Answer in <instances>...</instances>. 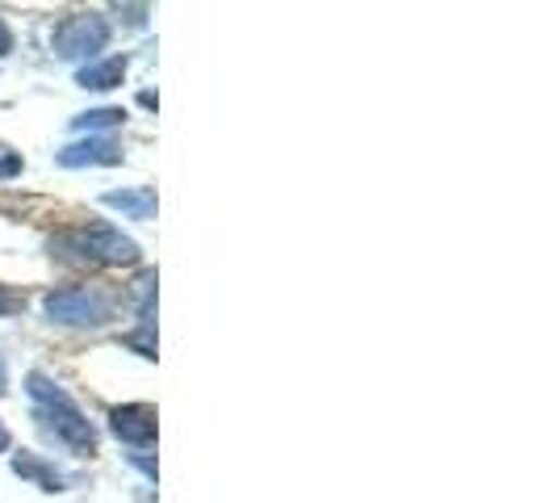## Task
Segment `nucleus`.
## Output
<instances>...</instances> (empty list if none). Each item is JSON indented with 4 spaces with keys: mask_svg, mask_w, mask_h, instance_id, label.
Instances as JSON below:
<instances>
[{
    "mask_svg": "<svg viewBox=\"0 0 557 503\" xmlns=\"http://www.w3.org/2000/svg\"><path fill=\"white\" fill-rule=\"evenodd\" d=\"M29 394L42 403L38 416H42V424L55 432L63 445L76 449L81 457H92V453H97V432H92V424L81 416V407L59 391L47 373H29Z\"/></svg>",
    "mask_w": 557,
    "mask_h": 503,
    "instance_id": "nucleus-1",
    "label": "nucleus"
},
{
    "mask_svg": "<svg viewBox=\"0 0 557 503\" xmlns=\"http://www.w3.org/2000/svg\"><path fill=\"white\" fill-rule=\"evenodd\" d=\"M47 319L51 323H67V328H101L113 319V298L106 285H67V290H55L47 294Z\"/></svg>",
    "mask_w": 557,
    "mask_h": 503,
    "instance_id": "nucleus-2",
    "label": "nucleus"
},
{
    "mask_svg": "<svg viewBox=\"0 0 557 503\" xmlns=\"http://www.w3.org/2000/svg\"><path fill=\"white\" fill-rule=\"evenodd\" d=\"M55 248L81 252V260L88 265H135L139 260V244L110 223H88L81 231H67L55 240Z\"/></svg>",
    "mask_w": 557,
    "mask_h": 503,
    "instance_id": "nucleus-3",
    "label": "nucleus"
},
{
    "mask_svg": "<svg viewBox=\"0 0 557 503\" xmlns=\"http://www.w3.org/2000/svg\"><path fill=\"white\" fill-rule=\"evenodd\" d=\"M110 38V26L97 13H76L55 29V56L59 59H92Z\"/></svg>",
    "mask_w": 557,
    "mask_h": 503,
    "instance_id": "nucleus-4",
    "label": "nucleus"
},
{
    "mask_svg": "<svg viewBox=\"0 0 557 503\" xmlns=\"http://www.w3.org/2000/svg\"><path fill=\"white\" fill-rule=\"evenodd\" d=\"M110 428H113V437H117V441L147 449L151 441H156V407H151V403H126V407H113Z\"/></svg>",
    "mask_w": 557,
    "mask_h": 503,
    "instance_id": "nucleus-5",
    "label": "nucleus"
},
{
    "mask_svg": "<svg viewBox=\"0 0 557 503\" xmlns=\"http://www.w3.org/2000/svg\"><path fill=\"white\" fill-rule=\"evenodd\" d=\"M59 164L63 168H84V164H122V147L110 139H84L72 143L59 151Z\"/></svg>",
    "mask_w": 557,
    "mask_h": 503,
    "instance_id": "nucleus-6",
    "label": "nucleus"
},
{
    "mask_svg": "<svg viewBox=\"0 0 557 503\" xmlns=\"http://www.w3.org/2000/svg\"><path fill=\"white\" fill-rule=\"evenodd\" d=\"M126 76V59L113 56V59H101V63H88L76 72V84L81 88H92V93H106V88H117Z\"/></svg>",
    "mask_w": 557,
    "mask_h": 503,
    "instance_id": "nucleus-7",
    "label": "nucleus"
},
{
    "mask_svg": "<svg viewBox=\"0 0 557 503\" xmlns=\"http://www.w3.org/2000/svg\"><path fill=\"white\" fill-rule=\"evenodd\" d=\"M106 206L131 214V219H151L156 214V189H147V185H139V189H113V194H106Z\"/></svg>",
    "mask_w": 557,
    "mask_h": 503,
    "instance_id": "nucleus-8",
    "label": "nucleus"
},
{
    "mask_svg": "<svg viewBox=\"0 0 557 503\" xmlns=\"http://www.w3.org/2000/svg\"><path fill=\"white\" fill-rule=\"evenodd\" d=\"M13 470H17L22 478H34L42 491H63V478H59V470H51L47 462H38L34 453H17V457H13Z\"/></svg>",
    "mask_w": 557,
    "mask_h": 503,
    "instance_id": "nucleus-9",
    "label": "nucleus"
},
{
    "mask_svg": "<svg viewBox=\"0 0 557 503\" xmlns=\"http://www.w3.org/2000/svg\"><path fill=\"white\" fill-rule=\"evenodd\" d=\"M131 294H135L139 315L147 319V328H151V315H156V269L139 273V278H135V285H131Z\"/></svg>",
    "mask_w": 557,
    "mask_h": 503,
    "instance_id": "nucleus-10",
    "label": "nucleus"
},
{
    "mask_svg": "<svg viewBox=\"0 0 557 503\" xmlns=\"http://www.w3.org/2000/svg\"><path fill=\"white\" fill-rule=\"evenodd\" d=\"M126 113L122 110H88L76 118V131H106V126H122Z\"/></svg>",
    "mask_w": 557,
    "mask_h": 503,
    "instance_id": "nucleus-11",
    "label": "nucleus"
},
{
    "mask_svg": "<svg viewBox=\"0 0 557 503\" xmlns=\"http://www.w3.org/2000/svg\"><path fill=\"white\" fill-rule=\"evenodd\" d=\"M126 344L131 348H139V357H156V335H151V328H143V332H135V335H126Z\"/></svg>",
    "mask_w": 557,
    "mask_h": 503,
    "instance_id": "nucleus-12",
    "label": "nucleus"
},
{
    "mask_svg": "<svg viewBox=\"0 0 557 503\" xmlns=\"http://www.w3.org/2000/svg\"><path fill=\"white\" fill-rule=\"evenodd\" d=\"M17 172H22V156L9 151V147H0V181H9V176H17Z\"/></svg>",
    "mask_w": 557,
    "mask_h": 503,
    "instance_id": "nucleus-13",
    "label": "nucleus"
},
{
    "mask_svg": "<svg viewBox=\"0 0 557 503\" xmlns=\"http://www.w3.org/2000/svg\"><path fill=\"white\" fill-rule=\"evenodd\" d=\"M26 307V298L17 294V290H9V285H0V315H13V310Z\"/></svg>",
    "mask_w": 557,
    "mask_h": 503,
    "instance_id": "nucleus-14",
    "label": "nucleus"
},
{
    "mask_svg": "<svg viewBox=\"0 0 557 503\" xmlns=\"http://www.w3.org/2000/svg\"><path fill=\"white\" fill-rule=\"evenodd\" d=\"M9 51H13V34H9L4 17H0V56H9Z\"/></svg>",
    "mask_w": 557,
    "mask_h": 503,
    "instance_id": "nucleus-15",
    "label": "nucleus"
},
{
    "mask_svg": "<svg viewBox=\"0 0 557 503\" xmlns=\"http://www.w3.org/2000/svg\"><path fill=\"white\" fill-rule=\"evenodd\" d=\"M9 391V373H4V357H0V394Z\"/></svg>",
    "mask_w": 557,
    "mask_h": 503,
    "instance_id": "nucleus-16",
    "label": "nucleus"
},
{
    "mask_svg": "<svg viewBox=\"0 0 557 503\" xmlns=\"http://www.w3.org/2000/svg\"><path fill=\"white\" fill-rule=\"evenodd\" d=\"M9 449V432H4V424H0V453Z\"/></svg>",
    "mask_w": 557,
    "mask_h": 503,
    "instance_id": "nucleus-17",
    "label": "nucleus"
}]
</instances>
